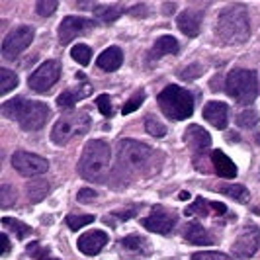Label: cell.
Masks as SVG:
<instances>
[{"label": "cell", "mask_w": 260, "mask_h": 260, "mask_svg": "<svg viewBox=\"0 0 260 260\" xmlns=\"http://www.w3.org/2000/svg\"><path fill=\"white\" fill-rule=\"evenodd\" d=\"M215 36L225 45H239L250 38V20L245 4H229L217 16Z\"/></svg>", "instance_id": "cell-1"}, {"label": "cell", "mask_w": 260, "mask_h": 260, "mask_svg": "<svg viewBox=\"0 0 260 260\" xmlns=\"http://www.w3.org/2000/svg\"><path fill=\"white\" fill-rule=\"evenodd\" d=\"M112 167V149L102 139H92L84 145L78 160V174L90 182H104Z\"/></svg>", "instance_id": "cell-2"}, {"label": "cell", "mask_w": 260, "mask_h": 260, "mask_svg": "<svg viewBox=\"0 0 260 260\" xmlns=\"http://www.w3.org/2000/svg\"><path fill=\"white\" fill-rule=\"evenodd\" d=\"M2 114L18 121V125L24 131H38L41 129L47 119L51 116L49 106L36 100H26V98H14L2 104Z\"/></svg>", "instance_id": "cell-3"}, {"label": "cell", "mask_w": 260, "mask_h": 260, "mask_svg": "<svg viewBox=\"0 0 260 260\" xmlns=\"http://www.w3.org/2000/svg\"><path fill=\"white\" fill-rule=\"evenodd\" d=\"M156 100L160 112L172 121H182L194 114V96L178 84H169Z\"/></svg>", "instance_id": "cell-4"}, {"label": "cell", "mask_w": 260, "mask_h": 260, "mask_svg": "<svg viewBox=\"0 0 260 260\" xmlns=\"http://www.w3.org/2000/svg\"><path fill=\"white\" fill-rule=\"evenodd\" d=\"M156 153L145 143L135 139H121L117 143V160L123 169L133 172H145L155 167Z\"/></svg>", "instance_id": "cell-5"}, {"label": "cell", "mask_w": 260, "mask_h": 260, "mask_svg": "<svg viewBox=\"0 0 260 260\" xmlns=\"http://www.w3.org/2000/svg\"><path fill=\"white\" fill-rule=\"evenodd\" d=\"M225 90L239 104H252L258 96V82L256 73L248 69H235L229 73Z\"/></svg>", "instance_id": "cell-6"}, {"label": "cell", "mask_w": 260, "mask_h": 260, "mask_svg": "<svg viewBox=\"0 0 260 260\" xmlns=\"http://www.w3.org/2000/svg\"><path fill=\"white\" fill-rule=\"evenodd\" d=\"M90 116L86 112H78V114H69L63 116L51 131L53 143L57 145H67L69 141H73L75 137H80L84 133H88L90 129Z\"/></svg>", "instance_id": "cell-7"}, {"label": "cell", "mask_w": 260, "mask_h": 260, "mask_svg": "<svg viewBox=\"0 0 260 260\" xmlns=\"http://www.w3.org/2000/svg\"><path fill=\"white\" fill-rule=\"evenodd\" d=\"M34 36L36 34L29 26H18L16 29H12L2 41V57L8 59V61H14L20 53L26 51L27 47L31 45Z\"/></svg>", "instance_id": "cell-8"}, {"label": "cell", "mask_w": 260, "mask_h": 260, "mask_svg": "<svg viewBox=\"0 0 260 260\" xmlns=\"http://www.w3.org/2000/svg\"><path fill=\"white\" fill-rule=\"evenodd\" d=\"M61 77V65L57 61H45L43 65L36 69V73H31V77L27 78V84L34 92H49L53 84Z\"/></svg>", "instance_id": "cell-9"}, {"label": "cell", "mask_w": 260, "mask_h": 260, "mask_svg": "<svg viewBox=\"0 0 260 260\" xmlns=\"http://www.w3.org/2000/svg\"><path fill=\"white\" fill-rule=\"evenodd\" d=\"M12 167L22 176H41L49 170V162L47 158L39 155H34V153H27V151H16L12 155Z\"/></svg>", "instance_id": "cell-10"}, {"label": "cell", "mask_w": 260, "mask_h": 260, "mask_svg": "<svg viewBox=\"0 0 260 260\" xmlns=\"http://www.w3.org/2000/svg\"><path fill=\"white\" fill-rule=\"evenodd\" d=\"M260 248V229L254 223L245 225V229L239 233V237L233 243V252L239 258H248L252 254H256Z\"/></svg>", "instance_id": "cell-11"}, {"label": "cell", "mask_w": 260, "mask_h": 260, "mask_svg": "<svg viewBox=\"0 0 260 260\" xmlns=\"http://www.w3.org/2000/svg\"><path fill=\"white\" fill-rule=\"evenodd\" d=\"M141 225L151 233L169 235L174 229V225H176V215L170 213L169 209L162 208V206H155L153 211L141 221Z\"/></svg>", "instance_id": "cell-12"}, {"label": "cell", "mask_w": 260, "mask_h": 260, "mask_svg": "<svg viewBox=\"0 0 260 260\" xmlns=\"http://www.w3.org/2000/svg\"><path fill=\"white\" fill-rule=\"evenodd\" d=\"M92 27H94L92 20L78 18V16H67L65 20L61 22V26H59V41L63 45H67V43H71L78 36L92 31Z\"/></svg>", "instance_id": "cell-13"}, {"label": "cell", "mask_w": 260, "mask_h": 260, "mask_svg": "<svg viewBox=\"0 0 260 260\" xmlns=\"http://www.w3.org/2000/svg\"><path fill=\"white\" fill-rule=\"evenodd\" d=\"M184 141L188 143V147H192V153H194V160L198 162L200 156L206 155L211 147V137L204 127L200 125H188V129L184 133Z\"/></svg>", "instance_id": "cell-14"}, {"label": "cell", "mask_w": 260, "mask_h": 260, "mask_svg": "<svg viewBox=\"0 0 260 260\" xmlns=\"http://www.w3.org/2000/svg\"><path fill=\"white\" fill-rule=\"evenodd\" d=\"M106 243H108V233H106V231L94 229V231H88V233H84L78 237L77 247L82 254L94 256V254H98V252L106 247Z\"/></svg>", "instance_id": "cell-15"}, {"label": "cell", "mask_w": 260, "mask_h": 260, "mask_svg": "<svg viewBox=\"0 0 260 260\" xmlns=\"http://www.w3.org/2000/svg\"><path fill=\"white\" fill-rule=\"evenodd\" d=\"M186 217H208V215H225L227 213V206L219 204V202H209L204 198H198L192 206L184 209Z\"/></svg>", "instance_id": "cell-16"}, {"label": "cell", "mask_w": 260, "mask_h": 260, "mask_svg": "<svg viewBox=\"0 0 260 260\" xmlns=\"http://www.w3.org/2000/svg\"><path fill=\"white\" fill-rule=\"evenodd\" d=\"M204 117L213 127L225 129L229 123V106L223 102H208L204 106Z\"/></svg>", "instance_id": "cell-17"}, {"label": "cell", "mask_w": 260, "mask_h": 260, "mask_svg": "<svg viewBox=\"0 0 260 260\" xmlns=\"http://www.w3.org/2000/svg\"><path fill=\"white\" fill-rule=\"evenodd\" d=\"M176 24H178V29L182 31L184 36L196 38L200 34V26H202V14L194 12V10H186V12L178 16Z\"/></svg>", "instance_id": "cell-18"}, {"label": "cell", "mask_w": 260, "mask_h": 260, "mask_svg": "<svg viewBox=\"0 0 260 260\" xmlns=\"http://www.w3.org/2000/svg\"><path fill=\"white\" fill-rule=\"evenodd\" d=\"M184 239L186 243L190 245H200V247H208V245H213V235L209 233L208 229H204L200 223H190L186 229H184Z\"/></svg>", "instance_id": "cell-19"}, {"label": "cell", "mask_w": 260, "mask_h": 260, "mask_svg": "<svg viewBox=\"0 0 260 260\" xmlns=\"http://www.w3.org/2000/svg\"><path fill=\"white\" fill-rule=\"evenodd\" d=\"M123 63V53L119 47H108L104 53H100V57L96 59V67L102 69V71H108V73H114L117 71Z\"/></svg>", "instance_id": "cell-20"}, {"label": "cell", "mask_w": 260, "mask_h": 260, "mask_svg": "<svg viewBox=\"0 0 260 260\" xmlns=\"http://www.w3.org/2000/svg\"><path fill=\"white\" fill-rule=\"evenodd\" d=\"M211 162H213L215 172H217L221 178H235V176H237V167H235V162L225 155L223 151H211Z\"/></svg>", "instance_id": "cell-21"}, {"label": "cell", "mask_w": 260, "mask_h": 260, "mask_svg": "<svg viewBox=\"0 0 260 260\" xmlns=\"http://www.w3.org/2000/svg\"><path fill=\"white\" fill-rule=\"evenodd\" d=\"M178 49H180V45L172 36H162V38L156 39L153 49L149 51V59H160L165 55H176Z\"/></svg>", "instance_id": "cell-22"}, {"label": "cell", "mask_w": 260, "mask_h": 260, "mask_svg": "<svg viewBox=\"0 0 260 260\" xmlns=\"http://www.w3.org/2000/svg\"><path fill=\"white\" fill-rule=\"evenodd\" d=\"M123 12H125L123 4H98V6H94V16L102 24H114Z\"/></svg>", "instance_id": "cell-23"}, {"label": "cell", "mask_w": 260, "mask_h": 260, "mask_svg": "<svg viewBox=\"0 0 260 260\" xmlns=\"http://www.w3.org/2000/svg\"><path fill=\"white\" fill-rule=\"evenodd\" d=\"M121 248L129 250L133 254H149L151 252V245L145 237L139 235H129V237H123L121 239Z\"/></svg>", "instance_id": "cell-24"}, {"label": "cell", "mask_w": 260, "mask_h": 260, "mask_svg": "<svg viewBox=\"0 0 260 260\" xmlns=\"http://www.w3.org/2000/svg\"><path fill=\"white\" fill-rule=\"evenodd\" d=\"M49 182L47 180H43V178H34L31 182H27L26 190H27V198L31 200V202H41L47 192H49Z\"/></svg>", "instance_id": "cell-25"}, {"label": "cell", "mask_w": 260, "mask_h": 260, "mask_svg": "<svg viewBox=\"0 0 260 260\" xmlns=\"http://www.w3.org/2000/svg\"><path fill=\"white\" fill-rule=\"evenodd\" d=\"M90 92L88 86H84L82 90H65L63 94H59V98H57V106L59 108H63V110H71L73 106L77 104V100H80L82 96H86Z\"/></svg>", "instance_id": "cell-26"}, {"label": "cell", "mask_w": 260, "mask_h": 260, "mask_svg": "<svg viewBox=\"0 0 260 260\" xmlns=\"http://www.w3.org/2000/svg\"><path fill=\"white\" fill-rule=\"evenodd\" d=\"M219 192L233 198L235 202H241V204H247L248 198H250L248 190L243 184H223V186H219Z\"/></svg>", "instance_id": "cell-27"}, {"label": "cell", "mask_w": 260, "mask_h": 260, "mask_svg": "<svg viewBox=\"0 0 260 260\" xmlns=\"http://www.w3.org/2000/svg\"><path fill=\"white\" fill-rule=\"evenodd\" d=\"M2 225H4L8 231H12V233L16 235V239H26L27 235L31 233V227H29V225L18 221V219H12V217H2Z\"/></svg>", "instance_id": "cell-28"}, {"label": "cell", "mask_w": 260, "mask_h": 260, "mask_svg": "<svg viewBox=\"0 0 260 260\" xmlns=\"http://www.w3.org/2000/svg\"><path fill=\"white\" fill-rule=\"evenodd\" d=\"M18 86V77L10 69H0V96H6Z\"/></svg>", "instance_id": "cell-29"}, {"label": "cell", "mask_w": 260, "mask_h": 260, "mask_svg": "<svg viewBox=\"0 0 260 260\" xmlns=\"http://www.w3.org/2000/svg\"><path fill=\"white\" fill-rule=\"evenodd\" d=\"M71 57L77 61L78 65L86 67L88 63H90V59H92V49L88 47V45H84V43H78V45H75V47H73Z\"/></svg>", "instance_id": "cell-30"}, {"label": "cell", "mask_w": 260, "mask_h": 260, "mask_svg": "<svg viewBox=\"0 0 260 260\" xmlns=\"http://www.w3.org/2000/svg\"><path fill=\"white\" fill-rule=\"evenodd\" d=\"M258 119H260V116L256 110H245V112H241V114L237 116V125L248 129V127H254V125L258 123Z\"/></svg>", "instance_id": "cell-31"}, {"label": "cell", "mask_w": 260, "mask_h": 260, "mask_svg": "<svg viewBox=\"0 0 260 260\" xmlns=\"http://www.w3.org/2000/svg\"><path fill=\"white\" fill-rule=\"evenodd\" d=\"M145 129H147L149 135H153V137H165L167 135L165 123L158 121L155 116H147V119H145Z\"/></svg>", "instance_id": "cell-32"}, {"label": "cell", "mask_w": 260, "mask_h": 260, "mask_svg": "<svg viewBox=\"0 0 260 260\" xmlns=\"http://www.w3.org/2000/svg\"><path fill=\"white\" fill-rule=\"evenodd\" d=\"M92 221H94V215H75V213L67 215V225L71 231H78L84 225H90Z\"/></svg>", "instance_id": "cell-33"}, {"label": "cell", "mask_w": 260, "mask_h": 260, "mask_svg": "<svg viewBox=\"0 0 260 260\" xmlns=\"http://www.w3.org/2000/svg\"><path fill=\"white\" fill-rule=\"evenodd\" d=\"M16 188H12L10 184H2V188H0V206L2 208H10L12 204H16Z\"/></svg>", "instance_id": "cell-34"}, {"label": "cell", "mask_w": 260, "mask_h": 260, "mask_svg": "<svg viewBox=\"0 0 260 260\" xmlns=\"http://www.w3.org/2000/svg\"><path fill=\"white\" fill-rule=\"evenodd\" d=\"M145 96H147V94H145V90H137V92H135V94L131 96L129 100L125 102V106L121 108V114H123V116H127V114H131V112H135V110H137V108H139V106L145 102Z\"/></svg>", "instance_id": "cell-35"}, {"label": "cell", "mask_w": 260, "mask_h": 260, "mask_svg": "<svg viewBox=\"0 0 260 260\" xmlns=\"http://www.w3.org/2000/svg\"><path fill=\"white\" fill-rule=\"evenodd\" d=\"M96 106H98V110L102 112V116L104 117L114 116V106H112V102H110V96H108V94H100V96L96 98Z\"/></svg>", "instance_id": "cell-36"}, {"label": "cell", "mask_w": 260, "mask_h": 260, "mask_svg": "<svg viewBox=\"0 0 260 260\" xmlns=\"http://www.w3.org/2000/svg\"><path fill=\"white\" fill-rule=\"evenodd\" d=\"M192 260H235V258L229 256V254H225V252H213V250H209V252H194Z\"/></svg>", "instance_id": "cell-37"}, {"label": "cell", "mask_w": 260, "mask_h": 260, "mask_svg": "<svg viewBox=\"0 0 260 260\" xmlns=\"http://www.w3.org/2000/svg\"><path fill=\"white\" fill-rule=\"evenodd\" d=\"M57 6H59V2H55V0H49V2L39 0L38 4H36V10H38L39 16H51L57 10Z\"/></svg>", "instance_id": "cell-38"}, {"label": "cell", "mask_w": 260, "mask_h": 260, "mask_svg": "<svg viewBox=\"0 0 260 260\" xmlns=\"http://www.w3.org/2000/svg\"><path fill=\"white\" fill-rule=\"evenodd\" d=\"M27 252H29L36 260H47L49 258V250H47V248H43L39 243H36V241H34L31 245H27Z\"/></svg>", "instance_id": "cell-39"}, {"label": "cell", "mask_w": 260, "mask_h": 260, "mask_svg": "<svg viewBox=\"0 0 260 260\" xmlns=\"http://www.w3.org/2000/svg\"><path fill=\"white\" fill-rule=\"evenodd\" d=\"M204 73V69H202V65H198V63H194V65L186 67V71H180V78H188V80H192V78H198L200 75Z\"/></svg>", "instance_id": "cell-40"}, {"label": "cell", "mask_w": 260, "mask_h": 260, "mask_svg": "<svg viewBox=\"0 0 260 260\" xmlns=\"http://www.w3.org/2000/svg\"><path fill=\"white\" fill-rule=\"evenodd\" d=\"M77 200L80 202V204H88V202H94V200H96V192H94V190H90V188H82V190H78Z\"/></svg>", "instance_id": "cell-41"}, {"label": "cell", "mask_w": 260, "mask_h": 260, "mask_svg": "<svg viewBox=\"0 0 260 260\" xmlns=\"http://www.w3.org/2000/svg\"><path fill=\"white\" fill-rule=\"evenodd\" d=\"M0 243H2V256H6L10 252V241H8V235L2 233L0 235Z\"/></svg>", "instance_id": "cell-42"}, {"label": "cell", "mask_w": 260, "mask_h": 260, "mask_svg": "<svg viewBox=\"0 0 260 260\" xmlns=\"http://www.w3.org/2000/svg\"><path fill=\"white\" fill-rule=\"evenodd\" d=\"M131 215H135V209H129V211H117L116 217H119V219H129Z\"/></svg>", "instance_id": "cell-43"}, {"label": "cell", "mask_w": 260, "mask_h": 260, "mask_svg": "<svg viewBox=\"0 0 260 260\" xmlns=\"http://www.w3.org/2000/svg\"><path fill=\"white\" fill-rule=\"evenodd\" d=\"M165 6H167V8H165V12H167V14H169V12H174V8H176V4H170V2H167Z\"/></svg>", "instance_id": "cell-44"}, {"label": "cell", "mask_w": 260, "mask_h": 260, "mask_svg": "<svg viewBox=\"0 0 260 260\" xmlns=\"http://www.w3.org/2000/svg\"><path fill=\"white\" fill-rule=\"evenodd\" d=\"M178 198H180V200H190V198H192V194H190V192H180V196H178Z\"/></svg>", "instance_id": "cell-45"}, {"label": "cell", "mask_w": 260, "mask_h": 260, "mask_svg": "<svg viewBox=\"0 0 260 260\" xmlns=\"http://www.w3.org/2000/svg\"><path fill=\"white\" fill-rule=\"evenodd\" d=\"M47 260H59V258H51V256H49V258H47Z\"/></svg>", "instance_id": "cell-46"}]
</instances>
